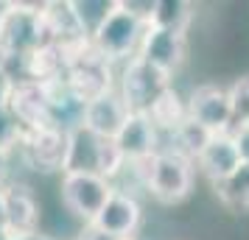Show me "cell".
Returning a JSON list of instances; mask_svg holds the SVG:
<instances>
[{"label":"cell","mask_w":249,"mask_h":240,"mask_svg":"<svg viewBox=\"0 0 249 240\" xmlns=\"http://www.w3.org/2000/svg\"><path fill=\"white\" fill-rule=\"evenodd\" d=\"M3 12H6V3H0V20H3Z\"/></svg>","instance_id":"f546056e"},{"label":"cell","mask_w":249,"mask_h":240,"mask_svg":"<svg viewBox=\"0 0 249 240\" xmlns=\"http://www.w3.org/2000/svg\"><path fill=\"white\" fill-rule=\"evenodd\" d=\"M188 117L196 120L199 126H204L210 134L232 131L227 90L224 87H218V84H213V81L199 84V87L191 92V101H188Z\"/></svg>","instance_id":"8fae6325"},{"label":"cell","mask_w":249,"mask_h":240,"mask_svg":"<svg viewBox=\"0 0 249 240\" xmlns=\"http://www.w3.org/2000/svg\"><path fill=\"white\" fill-rule=\"evenodd\" d=\"M79 240H118V238H112V235H107V232H101V229H95V226H84Z\"/></svg>","instance_id":"4316f807"},{"label":"cell","mask_w":249,"mask_h":240,"mask_svg":"<svg viewBox=\"0 0 249 240\" xmlns=\"http://www.w3.org/2000/svg\"><path fill=\"white\" fill-rule=\"evenodd\" d=\"M3 198H6V226L0 232V238L20 240V238H34L39 226V201L36 193L23 182L3 184Z\"/></svg>","instance_id":"30bf717a"},{"label":"cell","mask_w":249,"mask_h":240,"mask_svg":"<svg viewBox=\"0 0 249 240\" xmlns=\"http://www.w3.org/2000/svg\"><path fill=\"white\" fill-rule=\"evenodd\" d=\"M157 140H160V131L151 123V117L146 112H132L126 117L121 134L115 137V143H118V148L126 157V165H129V162H140L154 157L157 154Z\"/></svg>","instance_id":"9a60e30c"},{"label":"cell","mask_w":249,"mask_h":240,"mask_svg":"<svg viewBox=\"0 0 249 240\" xmlns=\"http://www.w3.org/2000/svg\"><path fill=\"white\" fill-rule=\"evenodd\" d=\"M65 84H68V90L73 92L81 103H90L92 98H98L104 92L115 90L109 62H107L92 45L65 67Z\"/></svg>","instance_id":"52a82bcc"},{"label":"cell","mask_w":249,"mask_h":240,"mask_svg":"<svg viewBox=\"0 0 249 240\" xmlns=\"http://www.w3.org/2000/svg\"><path fill=\"white\" fill-rule=\"evenodd\" d=\"M6 157H9V154H3V151H0V187L6 184Z\"/></svg>","instance_id":"f1b7e54d"},{"label":"cell","mask_w":249,"mask_h":240,"mask_svg":"<svg viewBox=\"0 0 249 240\" xmlns=\"http://www.w3.org/2000/svg\"><path fill=\"white\" fill-rule=\"evenodd\" d=\"M112 193V182H107L104 176H95V173H65L62 176V201L68 207V212L81 218L87 226L98 218V212L104 209Z\"/></svg>","instance_id":"5b68a950"},{"label":"cell","mask_w":249,"mask_h":240,"mask_svg":"<svg viewBox=\"0 0 249 240\" xmlns=\"http://www.w3.org/2000/svg\"><path fill=\"white\" fill-rule=\"evenodd\" d=\"M146 190L160 204H179L188 198L193 190V160L174 148L157 151V157L151 162Z\"/></svg>","instance_id":"3957f363"},{"label":"cell","mask_w":249,"mask_h":240,"mask_svg":"<svg viewBox=\"0 0 249 240\" xmlns=\"http://www.w3.org/2000/svg\"><path fill=\"white\" fill-rule=\"evenodd\" d=\"M171 137H174V145H171V148L179 151V154H185L188 160L196 162V157L204 151V145L210 143V137H213V134H210L204 126H199L196 120H191V117H188V120H185V123H182V126L171 134Z\"/></svg>","instance_id":"ffe728a7"},{"label":"cell","mask_w":249,"mask_h":240,"mask_svg":"<svg viewBox=\"0 0 249 240\" xmlns=\"http://www.w3.org/2000/svg\"><path fill=\"white\" fill-rule=\"evenodd\" d=\"M118 9V0H70V12H73V20L79 25V31L92 42V36L98 34L109 14Z\"/></svg>","instance_id":"ac0fdd59"},{"label":"cell","mask_w":249,"mask_h":240,"mask_svg":"<svg viewBox=\"0 0 249 240\" xmlns=\"http://www.w3.org/2000/svg\"><path fill=\"white\" fill-rule=\"evenodd\" d=\"M126 168V157L121 154L115 140H104L92 134L87 126H79L70 131V148L65 173H95L112 182Z\"/></svg>","instance_id":"7a4b0ae2"},{"label":"cell","mask_w":249,"mask_h":240,"mask_svg":"<svg viewBox=\"0 0 249 240\" xmlns=\"http://www.w3.org/2000/svg\"><path fill=\"white\" fill-rule=\"evenodd\" d=\"M213 187H215V195L227 207H232V209H249V165L241 162V168L230 179H224L221 184H213Z\"/></svg>","instance_id":"44dd1931"},{"label":"cell","mask_w":249,"mask_h":240,"mask_svg":"<svg viewBox=\"0 0 249 240\" xmlns=\"http://www.w3.org/2000/svg\"><path fill=\"white\" fill-rule=\"evenodd\" d=\"M129 114L132 112H129L126 101L121 98V92L109 90L98 98H92L90 103H84V123L81 126H87L92 134H98L104 140H115L121 134Z\"/></svg>","instance_id":"5bb4252c"},{"label":"cell","mask_w":249,"mask_h":240,"mask_svg":"<svg viewBox=\"0 0 249 240\" xmlns=\"http://www.w3.org/2000/svg\"><path fill=\"white\" fill-rule=\"evenodd\" d=\"M137 56L146 59L151 67L165 73L168 79H174V73L185 62V34L165 31V28H157V25H146V34H143Z\"/></svg>","instance_id":"7c38bea8"},{"label":"cell","mask_w":249,"mask_h":240,"mask_svg":"<svg viewBox=\"0 0 249 240\" xmlns=\"http://www.w3.org/2000/svg\"><path fill=\"white\" fill-rule=\"evenodd\" d=\"M25 160L34 171L42 173H62L65 176V162L70 148V131H62L56 126H45L36 131H25L23 145Z\"/></svg>","instance_id":"ba28073f"},{"label":"cell","mask_w":249,"mask_h":240,"mask_svg":"<svg viewBox=\"0 0 249 240\" xmlns=\"http://www.w3.org/2000/svg\"><path fill=\"white\" fill-rule=\"evenodd\" d=\"M42 12L45 3H6L0 20V62H23L51 45Z\"/></svg>","instance_id":"6da1fadb"},{"label":"cell","mask_w":249,"mask_h":240,"mask_svg":"<svg viewBox=\"0 0 249 240\" xmlns=\"http://www.w3.org/2000/svg\"><path fill=\"white\" fill-rule=\"evenodd\" d=\"M6 226V198H3V187H0V232Z\"/></svg>","instance_id":"83f0119b"},{"label":"cell","mask_w":249,"mask_h":240,"mask_svg":"<svg viewBox=\"0 0 249 240\" xmlns=\"http://www.w3.org/2000/svg\"><path fill=\"white\" fill-rule=\"evenodd\" d=\"M118 6H121L124 12H129L132 17H137L140 23H146V25H151L154 12H157V0H118Z\"/></svg>","instance_id":"cb8c5ba5"},{"label":"cell","mask_w":249,"mask_h":240,"mask_svg":"<svg viewBox=\"0 0 249 240\" xmlns=\"http://www.w3.org/2000/svg\"><path fill=\"white\" fill-rule=\"evenodd\" d=\"M23 137H25V131L17 123V117L12 114V109L9 106H0V151L9 154V151L20 148L23 145Z\"/></svg>","instance_id":"603a6c76"},{"label":"cell","mask_w":249,"mask_h":240,"mask_svg":"<svg viewBox=\"0 0 249 240\" xmlns=\"http://www.w3.org/2000/svg\"><path fill=\"white\" fill-rule=\"evenodd\" d=\"M140 218H143V209H140L135 195L124 193V190H115L90 226L101 229V232H107V235H112L118 240H135Z\"/></svg>","instance_id":"4fadbf2b"},{"label":"cell","mask_w":249,"mask_h":240,"mask_svg":"<svg viewBox=\"0 0 249 240\" xmlns=\"http://www.w3.org/2000/svg\"><path fill=\"white\" fill-rule=\"evenodd\" d=\"M143 34H146V23H140L137 17H132L118 6L109 14V20L98 28V34L92 36V48L109 64L121 62V59H135L140 42H143Z\"/></svg>","instance_id":"277c9868"},{"label":"cell","mask_w":249,"mask_h":240,"mask_svg":"<svg viewBox=\"0 0 249 240\" xmlns=\"http://www.w3.org/2000/svg\"><path fill=\"white\" fill-rule=\"evenodd\" d=\"M12 87H14V81L12 76L3 70V64H0V106H6L9 103V95H12Z\"/></svg>","instance_id":"484cf974"},{"label":"cell","mask_w":249,"mask_h":240,"mask_svg":"<svg viewBox=\"0 0 249 240\" xmlns=\"http://www.w3.org/2000/svg\"><path fill=\"white\" fill-rule=\"evenodd\" d=\"M146 114L151 117V123L157 126V131H168V134H174V131L188 120V103L182 101L179 92L174 90V87H168L157 101L151 103V109H148Z\"/></svg>","instance_id":"e0dca14e"},{"label":"cell","mask_w":249,"mask_h":240,"mask_svg":"<svg viewBox=\"0 0 249 240\" xmlns=\"http://www.w3.org/2000/svg\"><path fill=\"white\" fill-rule=\"evenodd\" d=\"M191 20H193V3H185V0H157V12H154L151 25L185 34Z\"/></svg>","instance_id":"d6986e66"},{"label":"cell","mask_w":249,"mask_h":240,"mask_svg":"<svg viewBox=\"0 0 249 240\" xmlns=\"http://www.w3.org/2000/svg\"><path fill=\"white\" fill-rule=\"evenodd\" d=\"M232 140H235V148H238L241 162L249 165V126L247 128H235V131H232Z\"/></svg>","instance_id":"d4e9b609"},{"label":"cell","mask_w":249,"mask_h":240,"mask_svg":"<svg viewBox=\"0 0 249 240\" xmlns=\"http://www.w3.org/2000/svg\"><path fill=\"white\" fill-rule=\"evenodd\" d=\"M196 165H199V171H202L213 184H221L224 179H230V176L241 168V157H238L232 131L213 134L210 143L204 145V151L196 157Z\"/></svg>","instance_id":"2e32d148"},{"label":"cell","mask_w":249,"mask_h":240,"mask_svg":"<svg viewBox=\"0 0 249 240\" xmlns=\"http://www.w3.org/2000/svg\"><path fill=\"white\" fill-rule=\"evenodd\" d=\"M171 87V79L165 73H160L157 67H151L146 59H129L121 76V98L126 101L129 112H148L151 103L157 101L162 92Z\"/></svg>","instance_id":"8992f818"},{"label":"cell","mask_w":249,"mask_h":240,"mask_svg":"<svg viewBox=\"0 0 249 240\" xmlns=\"http://www.w3.org/2000/svg\"><path fill=\"white\" fill-rule=\"evenodd\" d=\"M23 131H36V128L51 126V90L45 81H14L9 103H6Z\"/></svg>","instance_id":"9c48e42d"},{"label":"cell","mask_w":249,"mask_h":240,"mask_svg":"<svg viewBox=\"0 0 249 240\" xmlns=\"http://www.w3.org/2000/svg\"><path fill=\"white\" fill-rule=\"evenodd\" d=\"M227 98H230V120H232V131L235 128L249 126V76L235 79L227 87Z\"/></svg>","instance_id":"7402d4cb"}]
</instances>
